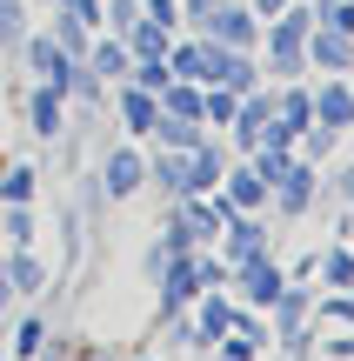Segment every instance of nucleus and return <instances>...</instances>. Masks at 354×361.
<instances>
[{
    "mask_svg": "<svg viewBox=\"0 0 354 361\" xmlns=\"http://www.w3.org/2000/svg\"><path fill=\"white\" fill-rule=\"evenodd\" d=\"M214 27V47H248L254 40V13H201Z\"/></svg>",
    "mask_w": 354,
    "mask_h": 361,
    "instance_id": "nucleus-1",
    "label": "nucleus"
},
{
    "mask_svg": "<svg viewBox=\"0 0 354 361\" xmlns=\"http://www.w3.org/2000/svg\"><path fill=\"white\" fill-rule=\"evenodd\" d=\"M308 47H315L321 67H348V61H354V40L341 34V27H321V34H308Z\"/></svg>",
    "mask_w": 354,
    "mask_h": 361,
    "instance_id": "nucleus-2",
    "label": "nucleus"
},
{
    "mask_svg": "<svg viewBox=\"0 0 354 361\" xmlns=\"http://www.w3.org/2000/svg\"><path fill=\"white\" fill-rule=\"evenodd\" d=\"M248 301H261V308H267V301H281V274H274V261H254V255H248Z\"/></svg>",
    "mask_w": 354,
    "mask_h": 361,
    "instance_id": "nucleus-3",
    "label": "nucleus"
},
{
    "mask_svg": "<svg viewBox=\"0 0 354 361\" xmlns=\"http://www.w3.org/2000/svg\"><path fill=\"white\" fill-rule=\"evenodd\" d=\"M120 114H127L134 134H147V128L160 121V107H154V94H147V87H134V94H120Z\"/></svg>",
    "mask_w": 354,
    "mask_h": 361,
    "instance_id": "nucleus-4",
    "label": "nucleus"
},
{
    "mask_svg": "<svg viewBox=\"0 0 354 361\" xmlns=\"http://www.w3.org/2000/svg\"><path fill=\"white\" fill-rule=\"evenodd\" d=\"M34 67H40V74H47V87H53V94H61L67 80H74V74H67V54L53 47V40H34Z\"/></svg>",
    "mask_w": 354,
    "mask_h": 361,
    "instance_id": "nucleus-5",
    "label": "nucleus"
},
{
    "mask_svg": "<svg viewBox=\"0 0 354 361\" xmlns=\"http://www.w3.org/2000/svg\"><path fill=\"white\" fill-rule=\"evenodd\" d=\"M308 20H315V13H288V20L274 27V54H281V61H288V67H294V47H301V40H308Z\"/></svg>",
    "mask_w": 354,
    "mask_h": 361,
    "instance_id": "nucleus-6",
    "label": "nucleus"
},
{
    "mask_svg": "<svg viewBox=\"0 0 354 361\" xmlns=\"http://www.w3.org/2000/svg\"><path fill=\"white\" fill-rule=\"evenodd\" d=\"M321 121H328V128H348L354 121V94L348 87H321V107H315Z\"/></svg>",
    "mask_w": 354,
    "mask_h": 361,
    "instance_id": "nucleus-7",
    "label": "nucleus"
},
{
    "mask_svg": "<svg viewBox=\"0 0 354 361\" xmlns=\"http://www.w3.org/2000/svg\"><path fill=\"white\" fill-rule=\"evenodd\" d=\"M134 188H141V161L114 154V161H107V194H134Z\"/></svg>",
    "mask_w": 354,
    "mask_h": 361,
    "instance_id": "nucleus-8",
    "label": "nucleus"
},
{
    "mask_svg": "<svg viewBox=\"0 0 354 361\" xmlns=\"http://www.w3.org/2000/svg\"><path fill=\"white\" fill-rule=\"evenodd\" d=\"M227 201H234V207H261V201H267V180L254 174V168L234 174V180H227Z\"/></svg>",
    "mask_w": 354,
    "mask_h": 361,
    "instance_id": "nucleus-9",
    "label": "nucleus"
},
{
    "mask_svg": "<svg viewBox=\"0 0 354 361\" xmlns=\"http://www.w3.org/2000/svg\"><path fill=\"white\" fill-rule=\"evenodd\" d=\"M34 128H40V134L61 128V94H53V87H47V94H34Z\"/></svg>",
    "mask_w": 354,
    "mask_h": 361,
    "instance_id": "nucleus-10",
    "label": "nucleus"
},
{
    "mask_svg": "<svg viewBox=\"0 0 354 361\" xmlns=\"http://www.w3.org/2000/svg\"><path fill=\"white\" fill-rule=\"evenodd\" d=\"M321 274H328L334 288H354V255H348V247H334V255L321 261Z\"/></svg>",
    "mask_w": 354,
    "mask_h": 361,
    "instance_id": "nucleus-11",
    "label": "nucleus"
},
{
    "mask_svg": "<svg viewBox=\"0 0 354 361\" xmlns=\"http://www.w3.org/2000/svg\"><path fill=\"white\" fill-rule=\"evenodd\" d=\"M201 114H208L214 128H227V121H234L241 107H234V94H214V87H208V101H201Z\"/></svg>",
    "mask_w": 354,
    "mask_h": 361,
    "instance_id": "nucleus-12",
    "label": "nucleus"
},
{
    "mask_svg": "<svg viewBox=\"0 0 354 361\" xmlns=\"http://www.w3.org/2000/svg\"><path fill=\"white\" fill-rule=\"evenodd\" d=\"M160 128V141H174V147H194L201 134H194V121H154Z\"/></svg>",
    "mask_w": 354,
    "mask_h": 361,
    "instance_id": "nucleus-13",
    "label": "nucleus"
},
{
    "mask_svg": "<svg viewBox=\"0 0 354 361\" xmlns=\"http://www.w3.org/2000/svg\"><path fill=\"white\" fill-rule=\"evenodd\" d=\"M234 255H241V261L261 255V228H254V221H234Z\"/></svg>",
    "mask_w": 354,
    "mask_h": 361,
    "instance_id": "nucleus-14",
    "label": "nucleus"
},
{
    "mask_svg": "<svg viewBox=\"0 0 354 361\" xmlns=\"http://www.w3.org/2000/svg\"><path fill=\"white\" fill-rule=\"evenodd\" d=\"M94 67H101V74H120V67H127V54H120L114 40H101V54H94Z\"/></svg>",
    "mask_w": 354,
    "mask_h": 361,
    "instance_id": "nucleus-15",
    "label": "nucleus"
},
{
    "mask_svg": "<svg viewBox=\"0 0 354 361\" xmlns=\"http://www.w3.org/2000/svg\"><path fill=\"white\" fill-rule=\"evenodd\" d=\"M201 328H208V335H221V328H227V308H221V301H208V308H201Z\"/></svg>",
    "mask_w": 354,
    "mask_h": 361,
    "instance_id": "nucleus-16",
    "label": "nucleus"
},
{
    "mask_svg": "<svg viewBox=\"0 0 354 361\" xmlns=\"http://www.w3.org/2000/svg\"><path fill=\"white\" fill-rule=\"evenodd\" d=\"M0 194H7V201H27V194H34V174L20 168V174H13V180H7V188H0Z\"/></svg>",
    "mask_w": 354,
    "mask_h": 361,
    "instance_id": "nucleus-17",
    "label": "nucleus"
},
{
    "mask_svg": "<svg viewBox=\"0 0 354 361\" xmlns=\"http://www.w3.org/2000/svg\"><path fill=\"white\" fill-rule=\"evenodd\" d=\"M328 27H341V34H354V0H341V7L328 13Z\"/></svg>",
    "mask_w": 354,
    "mask_h": 361,
    "instance_id": "nucleus-18",
    "label": "nucleus"
},
{
    "mask_svg": "<svg viewBox=\"0 0 354 361\" xmlns=\"http://www.w3.org/2000/svg\"><path fill=\"white\" fill-rule=\"evenodd\" d=\"M254 7H261V13H281V7H288V0H254Z\"/></svg>",
    "mask_w": 354,
    "mask_h": 361,
    "instance_id": "nucleus-19",
    "label": "nucleus"
},
{
    "mask_svg": "<svg viewBox=\"0 0 354 361\" xmlns=\"http://www.w3.org/2000/svg\"><path fill=\"white\" fill-rule=\"evenodd\" d=\"M348 201H354V174H348Z\"/></svg>",
    "mask_w": 354,
    "mask_h": 361,
    "instance_id": "nucleus-20",
    "label": "nucleus"
},
{
    "mask_svg": "<svg viewBox=\"0 0 354 361\" xmlns=\"http://www.w3.org/2000/svg\"><path fill=\"white\" fill-rule=\"evenodd\" d=\"M221 361H227V355H221Z\"/></svg>",
    "mask_w": 354,
    "mask_h": 361,
    "instance_id": "nucleus-21",
    "label": "nucleus"
}]
</instances>
